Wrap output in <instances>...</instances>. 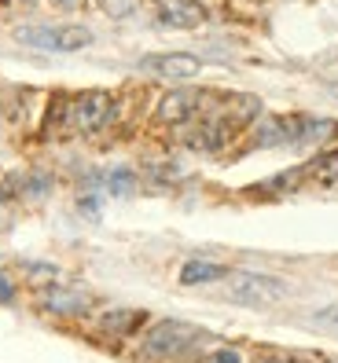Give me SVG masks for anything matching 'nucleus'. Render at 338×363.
<instances>
[{"label": "nucleus", "mask_w": 338, "mask_h": 363, "mask_svg": "<svg viewBox=\"0 0 338 363\" xmlns=\"http://www.w3.org/2000/svg\"><path fill=\"white\" fill-rule=\"evenodd\" d=\"M231 297L246 305H268L283 297V283L272 275H258V272H236L231 275Z\"/></svg>", "instance_id": "nucleus-4"}, {"label": "nucleus", "mask_w": 338, "mask_h": 363, "mask_svg": "<svg viewBox=\"0 0 338 363\" xmlns=\"http://www.w3.org/2000/svg\"><path fill=\"white\" fill-rule=\"evenodd\" d=\"M140 319L143 312H133V308H118V312H107L99 319V327L103 330H111V334H129L133 327H140Z\"/></svg>", "instance_id": "nucleus-10"}, {"label": "nucleus", "mask_w": 338, "mask_h": 363, "mask_svg": "<svg viewBox=\"0 0 338 363\" xmlns=\"http://www.w3.org/2000/svg\"><path fill=\"white\" fill-rule=\"evenodd\" d=\"M107 184H111L114 195H129V191H133V173H129V169H114V173L107 177Z\"/></svg>", "instance_id": "nucleus-11"}, {"label": "nucleus", "mask_w": 338, "mask_h": 363, "mask_svg": "<svg viewBox=\"0 0 338 363\" xmlns=\"http://www.w3.org/2000/svg\"><path fill=\"white\" fill-rule=\"evenodd\" d=\"M195 92H184V89H177V92H169L162 103H158V118L162 121H184L187 114H195Z\"/></svg>", "instance_id": "nucleus-8"}, {"label": "nucleus", "mask_w": 338, "mask_h": 363, "mask_svg": "<svg viewBox=\"0 0 338 363\" xmlns=\"http://www.w3.org/2000/svg\"><path fill=\"white\" fill-rule=\"evenodd\" d=\"M199 337V330L192 323H184V319H162V323H155L151 330L143 334V352L147 356H177L184 352L192 341Z\"/></svg>", "instance_id": "nucleus-2"}, {"label": "nucleus", "mask_w": 338, "mask_h": 363, "mask_svg": "<svg viewBox=\"0 0 338 363\" xmlns=\"http://www.w3.org/2000/svg\"><path fill=\"white\" fill-rule=\"evenodd\" d=\"M209 363H239V352H231V349H221L214 359H209Z\"/></svg>", "instance_id": "nucleus-12"}, {"label": "nucleus", "mask_w": 338, "mask_h": 363, "mask_svg": "<svg viewBox=\"0 0 338 363\" xmlns=\"http://www.w3.org/2000/svg\"><path fill=\"white\" fill-rule=\"evenodd\" d=\"M155 11H158V23L173 30H192L206 18V8L199 0H155Z\"/></svg>", "instance_id": "nucleus-6"}, {"label": "nucleus", "mask_w": 338, "mask_h": 363, "mask_svg": "<svg viewBox=\"0 0 338 363\" xmlns=\"http://www.w3.org/2000/svg\"><path fill=\"white\" fill-rule=\"evenodd\" d=\"M45 308L48 312H59V315H81L89 308V297L81 290H48L45 294Z\"/></svg>", "instance_id": "nucleus-7"}, {"label": "nucleus", "mask_w": 338, "mask_h": 363, "mask_svg": "<svg viewBox=\"0 0 338 363\" xmlns=\"http://www.w3.org/2000/svg\"><path fill=\"white\" fill-rule=\"evenodd\" d=\"M52 4H62V8H70V4H77V0H52Z\"/></svg>", "instance_id": "nucleus-15"}, {"label": "nucleus", "mask_w": 338, "mask_h": 363, "mask_svg": "<svg viewBox=\"0 0 338 363\" xmlns=\"http://www.w3.org/2000/svg\"><path fill=\"white\" fill-rule=\"evenodd\" d=\"M316 319H327V323H338V308H324V312H316Z\"/></svg>", "instance_id": "nucleus-13"}, {"label": "nucleus", "mask_w": 338, "mask_h": 363, "mask_svg": "<svg viewBox=\"0 0 338 363\" xmlns=\"http://www.w3.org/2000/svg\"><path fill=\"white\" fill-rule=\"evenodd\" d=\"M114 99L111 92H81L74 103H70V121L77 125L81 133H99L114 121Z\"/></svg>", "instance_id": "nucleus-3"}, {"label": "nucleus", "mask_w": 338, "mask_h": 363, "mask_svg": "<svg viewBox=\"0 0 338 363\" xmlns=\"http://www.w3.org/2000/svg\"><path fill=\"white\" fill-rule=\"evenodd\" d=\"M261 363H290V359H283V356H268V359H261Z\"/></svg>", "instance_id": "nucleus-14"}, {"label": "nucleus", "mask_w": 338, "mask_h": 363, "mask_svg": "<svg viewBox=\"0 0 338 363\" xmlns=\"http://www.w3.org/2000/svg\"><path fill=\"white\" fill-rule=\"evenodd\" d=\"M140 70L169 77V81H187V77H195L202 70V59L199 55H187V52H162V55H143L140 59Z\"/></svg>", "instance_id": "nucleus-5"}, {"label": "nucleus", "mask_w": 338, "mask_h": 363, "mask_svg": "<svg viewBox=\"0 0 338 363\" xmlns=\"http://www.w3.org/2000/svg\"><path fill=\"white\" fill-rule=\"evenodd\" d=\"M15 40L18 45H30V48H40V52H81L92 45V30L89 26H77V23H26L15 30Z\"/></svg>", "instance_id": "nucleus-1"}, {"label": "nucleus", "mask_w": 338, "mask_h": 363, "mask_svg": "<svg viewBox=\"0 0 338 363\" xmlns=\"http://www.w3.org/2000/svg\"><path fill=\"white\" fill-rule=\"evenodd\" d=\"M224 275H228V268H221L214 261H187L180 268V283L184 286H199V283H217V279H224Z\"/></svg>", "instance_id": "nucleus-9"}, {"label": "nucleus", "mask_w": 338, "mask_h": 363, "mask_svg": "<svg viewBox=\"0 0 338 363\" xmlns=\"http://www.w3.org/2000/svg\"><path fill=\"white\" fill-rule=\"evenodd\" d=\"M331 96H338V81H331Z\"/></svg>", "instance_id": "nucleus-16"}]
</instances>
